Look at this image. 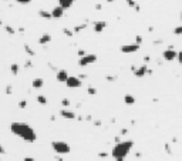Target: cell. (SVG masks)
Segmentation results:
<instances>
[{
	"label": "cell",
	"instance_id": "cell-1",
	"mask_svg": "<svg viewBox=\"0 0 182 161\" xmlns=\"http://www.w3.org/2000/svg\"><path fill=\"white\" fill-rule=\"evenodd\" d=\"M10 131H11L14 135L20 137L21 140H24V141H27V143H34L37 140L36 131H34L30 125L23 124V123H11V124H10Z\"/></svg>",
	"mask_w": 182,
	"mask_h": 161
},
{
	"label": "cell",
	"instance_id": "cell-2",
	"mask_svg": "<svg viewBox=\"0 0 182 161\" xmlns=\"http://www.w3.org/2000/svg\"><path fill=\"white\" fill-rule=\"evenodd\" d=\"M134 146V141H120V143H115L114 148L111 150V157L114 160H125V157L130 154L131 148Z\"/></svg>",
	"mask_w": 182,
	"mask_h": 161
},
{
	"label": "cell",
	"instance_id": "cell-3",
	"mask_svg": "<svg viewBox=\"0 0 182 161\" xmlns=\"http://www.w3.org/2000/svg\"><path fill=\"white\" fill-rule=\"evenodd\" d=\"M51 148H53L57 154H63V156H66V154H69V153L71 151L70 144L66 143V141H61V140L51 141Z\"/></svg>",
	"mask_w": 182,
	"mask_h": 161
},
{
	"label": "cell",
	"instance_id": "cell-4",
	"mask_svg": "<svg viewBox=\"0 0 182 161\" xmlns=\"http://www.w3.org/2000/svg\"><path fill=\"white\" fill-rule=\"evenodd\" d=\"M95 61H97V54H85V56L80 57L78 64H80V67H85V66H90Z\"/></svg>",
	"mask_w": 182,
	"mask_h": 161
},
{
	"label": "cell",
	"instance_id": "cell-5",
	"mask_svg": "<svg viewBox=\"0 0 182 161\" xmlns=\"http://www.w3.org/2000/svg\"><path fill=\"white\" fill-rule=\"evenodd\" d=\"M162 57H164V60H167V61H174V60H177V57H178V51L174 50L172 47H169V49H167V50L162 53Z\"/></svg>",
	"mask_w": 182,
	"mask_h": 161
},
{
	"label": "cell",
	"instance_id": "cell-6",
	"mask_svg": "<svg viewBox=\"0 0 182 161\" xmlns=\"http://www.w3.org/2000/svg\"><path fill=\"white\" fill-rule=\"evenodd\" d=\"M131 70H132V73H134V76H135L137 79L145 77L146 74H148V66H146V64H142V66H140L138 69H135V67H131Z\"/></svg>",
	"mask_w": 182,
	"mask_h": 161
},
{
	"label": "cell",
	"instance_id": "cell-7",
	"mask_svg": "<svg viewBox=\"0 0 182 161\" xmlns=\"http://www.w3.org/2000/svg\"><path fill=\"white\" fill-rule=\"evenodd\" d=\"M66 86L69 88H80L83 86V80L80 77H69L66 81Z\"/></svg>",
	"mask_w": 182,
	"mask_h": 161
},
{
	"label": "cell",
	"instance_id": "cell-8",
	"mask_svg": "<svg viewBox=\"0 0 182 161\" xmlns=\"http://www.w3.org/2000/svg\"><path fill=\"white\" fill-rule=\"evenodd\" d=\"M138 50H140V44H137V43L121 46V51H122L124 54H131V53H135V51H138Z\"/></svg>",
	"mask_w": 182,
	"mask_h": 161
},
{
	"label": "cell",
	"instance_id": "cell-9",
	"mask_svg": "<svg viewBox=\"0 0 182 161\" xmlns=\"http://www.w3.org/2000/svg\"><path fill=\"white\" fill-rule=\"evenodd\" d=\"M51 16H53V19H61L63 16H64V9L58 4V6H56L53 10H51Z\"/></svg>",
	"mask_w": 182,
	"mask_h": 161
},
{
	"label": "cell",
	"instance_id": "cell-10",
	"mask_svg": "<svg viewBox=\"0 0 182 161\" xmlns=\"http://www.w3.org/2000/svg\"><path fill=\"white\" fill-rule=\"evenodd\" d=\"M105 27H107V22H104V20H97L94 23V32L95 33H103Z\"/></svg>",
	"mask_w": 182,
	"mask_h": 161
},
{
	"label": "cell",
	"instance_id": "cell-11",
	"mask_svg": "<svg viewBox=\"0 0 182 161\" xmlns=\"http://www.w3.org/2000/svg\"><path fill=\"white\" fill-rule=\"evenodd\" d=\"M69 77H70V76H69L67 70H58V71H57V76H56V79H57L58 83H66Z\"/></svg>",
	"mask_w": 182,
	"mask_h": 161
},
{
	"label": "cell",
	"instance_id": "cell-12",
	"mask_svg": "<svg viewBox=\"0 0 182 161\" xmlns=\"http://www.w3.org/2000/svg\"><path fill=\"white\" fill-rule=\"evenodd\" d=\"M60 116H61L63 119H66V120H74V119H77V116H75V113H74V111L64 110V108L60 111Z\"/></svg>",
	"mask_w": 182,
	"mask_h": 161
},
{
	"label": "cell",
	"instance_id": "cell-13",
	"mask_svg": "<svg viewBox=\"0 0 182 161\" xmlns=\"http://www.w3.org/2000/svg\"><path fill=\"white\" fill-rule=\"evenodd\" d=\"M43 86H44V80H43L41 77H36L34 80L32 81V87H33L34 90H40V88H43Z\"/></svg>",
	"mask_w": 182,
	"mask_h": 161
},
{
	"label": "cell",
	"instance_id": "cell-14",
	"mask_svg": "<svg viewBox=\"0 0 182 161\" xmlns=\"http://www.w3.org/2000/svg\"><path fill=\"white\" fill-rule=\"evenodd\" d=\"M38 43H40V44H48V43H51V36H50L48 33L41 34V36L38 37Z\"/></svg>",
	"mask_w": 182,
	"mask_h": 161
},
{
	"label": "cell",
	"instance_id": "cell-15",
	"mask_svg": "<svg viewBox=\"0 0 182 161\" xmlns=\"http://www.w3.org/2000/svg\"><path fill=\"white\" fill-rule=\"evenodd\" d=\"M73 3H74V0H58V4L66 10V9H70L71 6H73Z\"/></svg>",
	"mask_w": 182,
	"mask_h": 161
},
{
	"label": "cell",
	"instance_id": "cell-16",
	"mask_svg": "<svg viewBox=\"0 0 182 161\" xmlns=\"http://www.w3.org/2000/svg\"><path fill=\"white\" fill-rule=\"evenodd\" d=\"M38 16H40V17H43V19H46V20L53 19L51 11H47V10H38Z\"/></svg>",
	"mask_w": 182,
	"mask_h": 161
},
{
	"label": "cell",
	"instance_id": "cell-17",
	"mask_svg": "<svg viewBox=\"0 0 182 161\" xmlns=\"http://www.w3.org/2000/svg\"><path fill=\"white\" fill-rule=\"evenodd\" d=\"M124 101H125V104H134L135 103V97L134 96H131V94H125L124 96Z\"/></svg>",
	"mask_w": 182,
	"mask_h": 161
},
{
	"label": "cell",
	"instance_id": "cell-18",
	"mask_svg": "<svg viewBox=\"0 0 182 161\" xmlns=\"http://www.w3.org/2000/svg\"><path fill=\"white\" fill-rule=\"evenodd\" d=\"M10 71H11V74H13V76H17V74H19V71H20V67H19V64L13 63V64L10 66Z\"/></svg>",
	"mask_w": 182,
	"mask_h": 161
},
{
	"label": "cell",
	"instance_id": "cell-19",
	"mask_svg": "<svg viewBox=\"0 0 182 161\" xmlns=\"http://www.w3.org/2000/svg\"><path fill=\"white\" fill-rule=\"evenodd\" d=\"M84 29H87V23H81V24L75 26L73 30H74V33H80V32H83Z\"/></svg>",
	"mask_w": 182,
	"mask_h": 161
},
{
	"label": "cell",
	"instance_id": "cell-20",
	"mask_svg": "<svg viewBox=\"0 0 182 161\" xmlns=\"http://www.w3.org/2000/svg\"><path fill=\"white\" fill-rule=\"evenodd\" d=\"M24 50H26V53H27L29 56H34V54H36V51H34L30 46H27V44H24Z\"/></svg>",
	"mask_w": 182,
	"mask_h": 161
},
{
	"label": "cell",
	"instance_id": "cell-21",
	"mask_svg": "<svg viewBox=\"0 0 182 161\" xmlns=\"http://www.w3.org/2000/svg\"><path fill=\"white\" fill-rule=\"evenodd\" d=\"M4 30H6V32H7L9 34H11V36H13V34L16 33V30H14V29H13L11 26H9V24H6V26H4Z\"/></svg>",
	"mask_w": 182,
	"mask_h": 161
},
{
	"label": "cell",
	"instance_id": "cell-22",
	"mask_svg": "<svg viewBox=\"0 0 182 161\" xmlns=\"http://www.w3.org/2000/svg\"><path fill=\"white\" fill-rule=\"evenodd\" d=\"M63 33H64L67 37H73L74 36V30H70V29H63Z\"/></svg>",
	"mask_w": 182,
	"mask_h": 161
},
{
	"label": "cell",
	"instance_id": "cell-23",
	"mask_svg": "<svg viewBox=\"0 0 182 161\" xmlns=\"http://www.w3.org/2000/svg\"><path fill=\"white\" fill-rule=\"evenodd\" d=\"M37 103L40 104H47V98L44 96H37Z\"/></svg>",
	"mask_w": 182,
	"mask_h": 161
},
{
	"label": "cell",
	"instance_id": "cell-24",
	"mask_svg": "<svg viewBox=\"0 0 182 161\" xmlns=\"http://www.w3.org/2000/svg\"><path fill=\"white\" fill-rule=\"evenodd\" d=\"M87 93H88L90 96H95V94H97V90H95L94 87H91V86H90V87L87 88Z\"/></svg>",
	"mask_w": 182,
	"mask_h": 161
},
{
	"label": "cell",
	"instance_id": "cell-25",
	"mask_svg": "<svg viewBox=\"0 0 182 161\" xmlns=\"http://www.w3.org/2000/svg\"><path fill=\"white\" fill-rule=\"evenodd\" d=\"M19 108H26L27 107V100H21V101H19Z\"/></svg>",
	"mask_w": 182,
	"mask_h": 161
},
{
	"label": "cell",
	"instance_id": "cell-26",
	"mask_svg": "<svg viewBox=\"0 0 182 161\" xmlns=\"http://www.w3.org/2000/svg\"><path fill=\"white\" fill-rule=\"evenodd\" d=\"M70 104H71V103H70L69 98H63V100H61V106H63V107H69Z\"/></svg>",
	"mask_w": 182,
	"mask_h": 161
},
{
	"label": "cell",
	"instance_id": "cell-27",
	"mask_svg": "<svg viewBox=\"0 0 182 161\" xmlns=\"http://www.w3.org/2000/svg\"><path fill=\"white\" fill-rule=\"evenodd\" d=\"M174 33H175V34H178V36L182 34V24H181V26H177V27L174 29Z\"/></svg>",
	"mask_w": 182,
	"mask_h": 161
},
{
	"label": "cell",
	"instance_id": "cell-28",
	"mask_svg": "<svg viewBox=\"0 0 182 161\" xmlns=\"http://www.w3.org/2000/svg\"><path fill=\"white\" fill-rule=\"evenodd\" d=\"M105 80H107V81H115V80H117V77H115V76H112V74H109V76L105 77Z\"/></svg>",
	"mask_w": 182,
	"mask_h": 161
},
{
	"label": "cell",
	"instance_id": "cell-29",
	"mask_svg": "<svg viewBox=\"0 0 182 161\" xmlns=\"http://www.w3.org/2000/svg\"><path fill=\"white\" fill-rule=\"evenodd\" d=\"M165 151L168 154H172V150H171V144H165Z\"/></svg>",
	"mask_w": 182,
	"mask_h": 161
},
{
	"label": "cell",
	"instance_id": "cell-30",
	"mask_svg": "<svg viewBox=\"0 0 182 161\" xmlns=\"http://www.w3.org/2000/svg\"><path fill=\"white\" fill-rule=\"evenodd\" d=\"M125 1H127V4H128V6H130V7H135V6H137V4H135V1H134V0H125Z\"/></svg>",
	"mask_w": 182,
	"mask_h": 161
},
{
	"label": "cell",
	"instance_id": "cell-31",
	"mask_svg": "<svg viewBox=\"0 0 182 161\" xmlns=\"http://www.w3.org/2000/svg\"><path fill=\"white\" fill-rule=\"evenodd\" d=\"M177 60H178L179 64H182V50L181 51H178V57H177Z\"/></svg>",
	"mask_w": 182,
	"mask_h": 161
},
{
	"label": "cell",
	"instance_id": "cell-32",
	"mask_svg": "<svg viewBox=\"0 0 182 161\" xmlns=\"http://www.w3.org/2000/svg\"><path fill=\"white\" fill-rule=\"evenodd\" d=\"M17 3H20V4H29V3H32V0H16Z\"/></svg>",
	"mask_w": 182,
	"mask_h": 161
},
{
	"label": "cell",
	"instance_id": "cell-33",
	"mask_svg": "<svg viewBox=\"0 0 182 161\" xmlns=\"http://www.w3.org/2000/svg\"><path fill=\"white\" fill-rule=\"evenodd\" d=\"M24 67H26V69H29V67H33V63H32L30 60H27V61L24 63Z\"/></svg>",
	"mask_w": 182,
	"mask_h": 161
},
{
	"label": "cell",
	"instance_id": "cell-34",
	"mask_svg": "<svg viewBox=\"0 0 182 161\" xmlns=\"http://www.w3.org/2000/svg\"><path fill=\"white\" fill-rule=\"evenodd\" d=\"M13 93V88H11V86H7L6 87V94H11Z\"/></svg>",
	"mask_w": 182,
	"mask_h": 161
},
{
	"label": "cell",
	"instance_id": "cell-35",
	"mask_svg": "<svg viewBox=\"0 0 182 161\" xmlns=\"http://www.w3.org/2000/svg\"><path fill=\"white\" fill-rule=\"evenodd\" d=\"M135 43H137V44H141V43H142V37H141V36H137V37H135Z\"/></svg>",
	"mask_w": 182,
	"mask_h": 161
},
{
	"label": "cell",
	"instance_id": "cell-36",
	"mask_svg": "<svg viewBox=\"0 0 182 161\" xmlns=\"http://www.w3.org/2000/svg\"><path fill=\"white\" fill-rule=\"evenodd\" d=\"M85 54H87V53H85V50H83V49H81V50H78V56H80V57H83V56H85Z\"/></svg>",
	"mask_w": 182,
	"mask_h": 161
},
{
	"label": "cell",
	"instance_id": "cell-37",
	"mask_svg": "<svg viewBox=\"0 0 182 161\" xmlns=\"http://www.w3.org/2000/svg\"><path fill=\"white\" fill-rule=\"evenodd\" d=\"M98 157H100V158H105V157H108V153H100Z\"/></svg>",
	"mask_w": 182,
	"mask_h": 161
},
{
	"label": "cell",
	"instance_id": "cell-38",
	"mask_svg": "<svg viewBox=\"0 0 182 161\" xmlns=\"http://www.w3.org/2000/svg\"><path fill=\"white\" fill-rule=\"evenodd\" d=\"M6 154V150H4V147L0 144V156H4Z\"/></svg>",
	"mask_w": 182,
	"mask_h": 161
},
{
	"label": "cell",
	"instance_id": "cell-39",
	"mask_svg": "<svg viewBox=\"0 0 182 161\" xmlns=\"http://www.w3.org/2000/svg\"><path fill=\"white\" fill-rule=\"evenodd\" d=\"M127 133H128V130H127V128H122V130H121V135H125Z\"/></svg>",
	"mask_w": 182,
	"mask_h": 161
},
{
	"label": "cell",
	"instance_id": "cell-40",
	"mask_svg": "<svg viewBox=\"0 0 182 161\" xmlns=\"http://www.w3.org/2000/svg\"><path fill=\"white\" fill-rule=\"evenodd\" d=\"M93 124H94V125H101V120H95Z\"/></svg>",
	"mask_w": 182,
	"mask_h": 161
},
{
	"label": "cell",
	"instance_id": "cell-41",
	"mask_svg": "<svg viewBox=\"0 0 182 161\" xmlns=\"http://www.w3.org/2000/svg\"><path fill=\"white\" fill-rule=\"evenodd\" d=\"M78 77H80V79H81V80H84V79H87V74H80V76H78Z\"/></svg>",
	"mask_w": 182,
	"mask_h": 161
},
{
	"label": "cell",
	"instance_id": "cell-42",
	"mask_svg": "<svg viewBox=\"0 0 182 161\" xmlns=\"http://www.w3.org/2000/svg\"><path fill=\"white\" fill-rule=\"evenodd\" d=\"M114 141H115V143H120V141H121V138H120V135H117V137L114 138Z\"/></svg>",
	"mask_w": 182,
	"mask_h": 161
},
{
	"label": "cell",
	"instance_id": "cell-43",
	"mask_svg": "<svg viewBox=\"0 0 182 161\" xmlns=\"http://www.w3.org/2000/svg\"><path fill=\"white\" fill-rule=\"evenodd\" d=\"M95 9H97V10H101L103 6H101V4H95Z\"/></svg>",
	"mask_w": 182,
	"mask_h": 161
},
{
	"label": "cell",
	"instance_id": "cell-44",
	"mask_svg": "<svg viewBox=\"0 0 182 161\" xmlns=\"http://www.w3.org/2000/svg\"><path fill=\"white\" fill-rule=\"evenodd\" d=\"M154 44H156V46H158V44H161V40H155V41H154Z\"/></svg>",
	"mask_w": 182,
	"mask_h": 161
},
{
	"label": "cell",
	"instance_id": "cell-45",
	"mask_svg": "<svg viewBox=\"0 0 182 161\" xmlns=\"http://www.w3.org/2000/svg\"><path fill=\"white\" fill-rule=\"evenodd\" d=\"M32 160H33L32 157H26V158H24V161H32Z\"/></svg>",
	"mask_w": 182,
	"mask_h": 161
},
{
	"label": "cell",
	"instance_id": "cell-46",
	"mask_svg": "<svg viewBox=\"0 0 182 161\" xmlns=\"http://www.w3.org/2000/svg\"><path fill=\"white\" fill-rule=\"evenodd\" d=\"M107 1H108V3H112V1H115V0H107Z\"/></svg>",
	"mask_w": 182,
	"mask_h": 161
},
{
	"label": "cell",
	"instance_id": "cell-47",
	"mask_svg": "<svg viewBox=\"0 0 182 161\" xmlns=\"http://www.w3.org/2000/svg\"><path fill=\"white\" fill-rule=\"evenodd\" d=\"M181 22H182V11H181Z\"/></svg>",
	"mask_w": 182,
	"mask_h": 161
},
{
	"label": "cell",
	"instance_id": "cell-48",
	"mask_svg": "<svg viewBox=\"0 0 182 161\" xmlns=\"http://www.w3.org/2000/svg\"><path fill=\"white\" fill-rule=\"evenodd\" d=\"M1 24H3V23H1V20H0V26H1Z\"/></svg>",
	"mask_w": 182,
	"mask_h": 161
},
{
	"label": "cell",
	"instance_id": "cell-49",
	"mask_svg": "<svg viewBox=\"0 0 182 161\" xmlns=\"http://www.w3.org/2000/svg\"><path fill=\"white\" fill-rule=\"evenodd\" d=\"M4 1H7V0H4Z\"/></svg>",
	"mask_w": 182,
	"mask_h": 161
},
{
	"label": "cell",
	"instance_id": "cell-50",
	"mask_svg": "<svg viewBox=\"0 0 182 161\" xmlns=\"http://www.w3.org/2000/svg\"><path fill=\"white\" fill-rule=\"evenodd\" d=\"M74 1H75V0H74Z\"/></svg>",
	"mask_w": 182,
	"mask_h": 161
}]
</instances>
